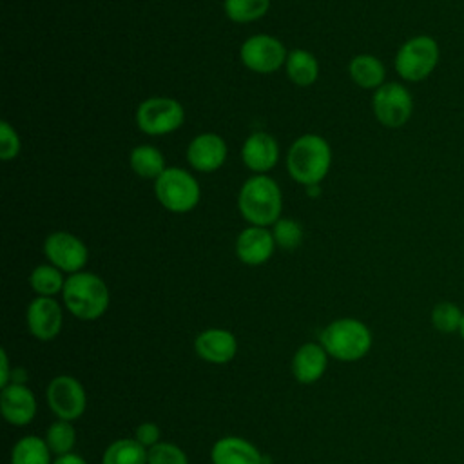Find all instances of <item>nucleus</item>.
<instances>
[{"instance_id":"27","label":"nucleus","mask_w":464,"mask_h":464,"mask_svg":"<svg viewBox=\"0 0 464 464\" xmlns=\"http://www.w3.org/2000/svg\"><path fill=\"white\" fill-rule=\"evenodd\" d=\"M272 236L274 241L279 248L285 250H294L303 243L304 237V230L301 227V223L294 218H279L272 227Z\"/></svg>"},{"instance_id":"25","label":"nucleus","mask_w":464,"mask_h":464,"mask_svg":"<svg viewBox=\"0 0 464 464\" xmlns=\"http://www.w3.org/2000/svg\"><path fill=\"white\" fill-rule=\"evenodd\" d=\"M270 9V0H223L225 16L234 24H252Z\"/></svg>"},{"instance_id":"29","label":"nucleus","mask_w":464,"mask_h":464,"mask_svg":"<svg viewBox=\"0 0 464 464\" xmlns=\"http://www.w3.org/2000/svg\"><path fill=\"white\" fill-rule=\"evenodd\" d=\"M460 308L451 301H440L431 310V323L442 334H453L460 328L462 323Z\"/></svg>"},{"instance_id":"20","label":"nucleus","mask_w":464,"mask_h":464,"mask_svg":"<svg viewBox=\"0 0 464 464\" xmlns=\"http://www.w3.org/2000/svg\"><path fill=\"white\" fill-rule=\"evenodd\" d=\"M348 74L350 80L361 87V89H379L382 83H386V67L384 63L368 53L355 54L348 63Z\"/></svg>"},{"instance_id":"3","label":"nucleus","mask_w":464,"mask_h":464,"mask_svg":"<svg viewBox=\"0 0 464 464\" xmlns=\"http://www.w3.org/2000/svg\"><path fill=\"white\" fill-rule=\"evenodd\" d=\"M65 308L82 321L102 317L109 306V288L105 281L92 272H76L65 279L62 290Z\"/></svg>"},{"instance_id":"23","label":"nucleus","mask_w":464,"mask_h":464,"mask_svg":"<svg viewBox=\"0 0 464 464\" xmlns=\"http://www.w3.org/2000/svg\"><path fill=\"white\" fill-rule=\"evenodd\" d=\"M47 442L36 435L20 439L11 451V464H51Z\"/></svg>"},{"instance_id":"16","label":"nucleus","mask_w":464,"mask_h":464,"mask_svg":"<svg viewBox=\"0 0 464 464\" xmlns=\"http://www.w3.org/2000/svg\"><path fill=\"white\" fill-rule=\"evenodd\" d=\"M0 410L4 419L13 426H25L34 419L36 399L33 392L20 382L7 384L0 393Z\"/></svg>"},{"instance_id":"32","label":"nucleus","mask_w":464,"mask_h":464,"mask_svg":"<svg viewBox=\"0 0 464 464\" xmlns=\"http://www.w3.org/2000/svg\"><path fill=\"white\" fill-rule=\"evenodd\" d=\"M136 440L145 446V448H152L160 442V428L158 424L154 422H141L138 428H136V433H134Z\"/></svg>"},{"instance_id":"5","label":"nucleus","mask_w":464,"mask_h":464,"mask_svg":"<svg viewBox=\"0 0 464 464\" xmlns=\"http://www.w3.org/2000/svg\"><path fill=\"white\" fill-rule=\"evenodd\" d=\"M154 196L158 203L172 214H187L199 205V181L183 167H167L154 179Z\"/></svg>"},{"instance_id":"24","label":"nucleus","mask_w":464,"mask_h":464,"mask_svg":"<svg viewBox=\"0 0 464 464\" xmlns=\"http://www.w3.org/2000/svg\"><path fill=\"white\" fill-rule=\"evenodd\" d=\"M147 451L136 439L114 440L103 453V464H147Z\"/></svg>"},{"instance_id":"21","label":"nucleus","mask_w":464,"mask_h":464,"mask_svg":"<svg viewBox=\"0 0 464 464\" xmlns=\"http://www.w3.org/2000/svg\"><path fill=\"white\" fill-rule=\"evenodd\" d=\"M285 72L288 80L299 87L314 85L319 78V62L315 54L306 49H292L285 62Z\"/></svg>"},{"instance_id":"15","label":"nucleus","mask_w":464,"mask_h":464,"mask_svg":"<svg viewBox=\"0 0 464 464\" xmlns=\"http://www.w3.org/2000/svg\"><path fill=\"white\" fill-rule=\"evenodd\" d=\"M27 328L40 341L54 339L62 330V308L56 299L38 295L27 306Z\"/></svg>"},{"instance_id":"10","label":"nucleus","mask_w":464,"mask_h":464,"mask_svg":"<svg viewBox=\"0 0 464 464\" xmlns=\"http://www.w3.org/2000/svg\"><path fill=\"white\" fill-rule=\"evenodd\" d=\"M44 254L51 265L67 274L82 272L89 261L87 245L67 230H54L44 239Z\"/></svg>"},{"instance_id":"22","label":"nucleus","mask_w":464,"mask_h":464,"mask_svg":"<svg viewBox=\"0 0 464 464\" xmlns=\"http://www.w3.org/2000/svg\"><path fill=\"white\" fill-rule=\"evenodd\" d=\"M129 165L136 176L152 181L167 169L163 152L150 143L136 145L129 154Z\"/></svg>"},{"instance_id":"11","label":"nucleus","mask_w":464,"mask_h":464,"mask_svg":"<svg viewBox=\"0 0 464 464\" xmlns=\"http://www.w3.org/2000/svg\"><path fill=\"white\" fill-rule=\"evenodd\" d=\"M47 402L53 413L63 420H74L85 411V390L71 375H58L47 386Z\"/></svg>"},{"instance_id":"9","label":"nucleus","mask_w":464,"mask_h":464,"mask_svg":"<svg viewBox=\"0 0 464 464\" xmlns=\"http://www.w3.org/2000/svg\"><path fill=\"white\" fill-rule=\"evenodd\" d=\"M288 51L281 40L272 34L259 33L248 36L239 47L241 63L257 74H272L285 67Z\"/></svg>"},{"instance_id":"19","label":"nucleus","mask_w":464,"mask_h":464,"mask_svg":"<svg viewBox=\"0 0 464 464\" xmlns=\"http://www.w3.org/2000/svg\"><path fill=\"white\" fill-rule=\"evenodd\" d=\"M326 350L315 343H304L297 348L292 359L294 377L303 384L315 382L326 370Z\"/></svg>"},{"instance_id":"26","label":"nucleus","mask_w":464,"mask_h":464,"mask_svg":"<svg viewBox=\"0 0 464 464\" xmlns=\"http://www.w3.org/2000/svg\"><path fill=\"white\" fill-rule=\"evenodd\" d=\"M29 285L38 295L53 297L63 290L65 279H63L60 268H56L51 263H45V265H38L33 268V272L29 276Z\"/></svg>"},{"instance_id":"1","label":"nucleus","mask_w":464,"mask_h":464,"mask_svg":"<svg viewBox=\"0 0 464 464\" xmlns=\"http://www.w3.org/2000/svg\"><path fill=\"white\" fill-rule=\"evenodd\" d=\"M332 167V147L321 136L306 132L297 136L286 150V172L303 185H321Z\"/></svg>"},{"instance_id":"36","label":"nucleus","mask_w":464,"mask_h":464,"mask_svg":"<svg viewBox=\"0 0 464 464\" xmlns=\"http://www.w3.org/2000/svg\"><path fill=\"white\" fill-rule=\"evenodd\" d=\"M459 332H460V335H462V339H464V315H462V323H460V328H459Z\"/></svg>"},{"instance_id":"33","label":"nucleus","mask_w":464,"mask_h":464,"mask_svg":"<svg viewBox=\"0 0 464 464\" xmlns=\"http://www.w3.org/2000/svg\"><path fill=\"white\" fill-rule=\"evenodd\" d=\"M53 464H87V462L76 453H65V455L56 457V460Z\"/></svg>"},{"instance_id":"7","label":"nucleus","mask_w":464,"mask_h":464,"mask_svg":"<svg viewBox=\"0 0 464 464\" xmlns=\"http://www.w3.org/2000/svg\"><path fill=\"white\" fill-rule=\"evenodd\" d=\"M136 127L147 136H163L178 130L185 121L183 105L170 96H149L136 107Z\"/></svg>"},{"instance_id":"18","label":"nucleus","mask_w":464,"mask_h":464,"mask_svg":"<svg viewBox=\"0 0 464 464\" xmlns=\"http://www.w3.org/2000/svg\"><path fill=\"white\" fill-rule=\"evenodd\" d=\"M212 464H263V457L254 444L241 437H223L210 451Z\"/></svg>"},{"instance_id":"31","label":"nucleus","mask_w":464,"mask_h":464,"mask_svg":"<svg viewBox=\"0 0 464 464\" xmlns=\"http://www.w3.org/2000/svg\"><path fill=\"white\" fill-rule=\"evenodd\" d=\"M22 141L16 129L7 121H0V158L2 161H11L20 154Z\"/></svg>"},{"instance_id":"12","label":"nucleus","mask_w":464,"mask_h":464,"mask_svg":"<svg viewBox=\"0 0 464 464\" xmlns=\"http://www.w3.org/2000/svg\"><path fill=\"white\" fill-rule=\"evenodd\" d=\"M228 147L218 132H199L187 145L188 165L203 174L216 172L227 161Z\"/></svg>"},{"instance_id":"14","label":"nucleus","mask_w":464,"mask_h":464,"mask_svg":"<svg viewBox=\"0 0 464 464\" xmlns=\"http://www.w3.org/2000/svg\"><path fill=\"white\" fill-rule=\"evenodd\" d=\"M279 160V145L270 132L256 130L241 145V161L254 174L270 172Z\"/></svg>"},{"instance_id":"17","label":"nucleus","mask_w":464,"mask_h":464,"mask_svg":"<svg viewBox=\"0 0 464 464\" xmlns=\"http://www.w3.org/2000/svg\"><path fill=\"white\" fill-rule=\"evenodd\" d=\"M194 348L203 361L214 362V364H225L236 355L237 341L234 334L228 330L208 328L196 337Z\"/></svg>"},{"instance_id":"35","label":"nucleus","mask_w":464,"mask_h":464,"mask_svg":"<svg viewBox=\"0 0 464 464\" xmlns=\"http://www.w3.org/2000/svg\"><path fill=\"white\" fill-rule=\"evenodd\" d=\"M306 192L310 198H317V194H321V185H310L306 187Z\"/></svg>"},{"instance_id":"4","label":"nucleus","mask_w":464,"mask_h":464,"mask_svg":"<svg viewBox=\"0 0 464 464\" xmlns=\"http://www.w3.org/2000/svg\"><path fill=\"white\" fill-rule=\"evenodd\" d=\"M319 341L332 357L339 361H357L368 353L372 334L362 321L343 317L323 328Z\"/></svg>"},{"instance_id":"28","label":"nucleus","mask_w":464,"mask_h":464,"mask_svg":"<svg viewBox=\"0 0 464 464\" xmlns=\"http://www.w3.org/2000/svg\"><path fill=\"white\" fill-rule=\"evenodd\" d=\"M45 442H47L49 450L53 453H56L58 457L71 453V450L76 442V431L69 420L60 419L49 426V430L45 433Z\"/></svg>"},{"instance_id":"34","label":"nucleus","mask_w":464,"mask_h":464,"mask_svg":"<svg viewBox=\"0 0 464 464\" xmlns=\"http://www.w3.org/2000/svg\"><path fill=\"white\" fill-rule=\"evenodd\" d=\"M0 355H2V373H0V386L2 388H5L7 386V381H9V361H7V353H5V350H2L0 352Z\"/></svg>"},{"instance_id":"6","label":"nucleus","mask_w":464,"mask_h":464,"mask_svg":"<svg viewBox=\"0 0 464 464\" xmlns=\"http://www.w3.org/2000/svg\"><path fill=\"white\" fill-rule=\"evenodd\" d=\"M440 60L439 42L430 34H417L408 38L395 53V72L411 83L426 80Z\"/></svg>"},{"instance_id":"30","label":"nucleus","mask_w":464,"mask_h":464,"mask_svg":"<svg viewBox=\"0 0 464 464\" xmlns=\"http://www.w3.org/2000/svg\"><path fill=\"white\" fill-rule=\"evenodd\" d=\"M147 464H188L181 448L170 442H158L147 451Z\"/></svg>"},{"instance_id":"8","label":"nucleus","mask_w":464,"mask_h":464,"mask_svg":"<svg viewBox=\"0 0 464 464\" xmlns=\"http://www.w3.org/2000/svg\"><path fill=\"white\" fill-rule=\"evenodd\" d=\"M372 112L382 127L399 129L413 114L411 92L399 82H386L372 94Z\"/></svg>"},{"instance_id":"13","label":"nucleus","mask_w":464,"mask_h":464,"mask_svg":"<svg viewBox=\"0 0 464 464\" xmlns=\"http://www.w3.org/2000/svg\"><path fill=\"white\" fill-rule=\"evenodd\" d=\"M276 241L272 236V230L268 227H256L248 225L245 227L237 237H236V256L241 263L248 266H259L266 263L274 250H276Z\"/></svg>"},{"instance_id":"2","label":"nucleus","mask_w":464,"mask_h":464,"mask_svg":"<svg viewBox=\"0 0 464 464\" xmlns=\"http://www.w3.org/2000/svg\"><path fill=\"white\" fill-rule=\"evenodd\" d=\"M237 210L248 225L272 227L283 210L281 187L268 174H254L237 192Z\"/></svg>"}]
</instances>
